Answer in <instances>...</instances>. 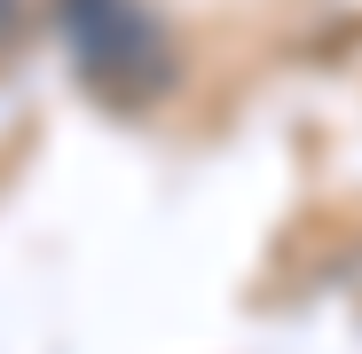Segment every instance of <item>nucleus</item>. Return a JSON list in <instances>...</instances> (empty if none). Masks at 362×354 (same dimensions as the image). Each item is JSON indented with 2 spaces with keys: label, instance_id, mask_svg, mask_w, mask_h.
Listing matches in <instances>:
<instances>
[{
  "label": "nucleus",
  "instance_id": "nucleus-1",
  "mask_svg": "<svg viewBox=\"0 0 362 354\" xmlns=\"http://www.w3.org/2000/svg\"><path fill=\"white\" fill-rule=\"evenodd\" d=\"M71 32H79V55H87V79L110 87V95H150L165 79V47H158V24L134 8V0H71Z\"/></svg>",
  "mask_w": 362,
  "mask_h": 354
}]
</instances>
